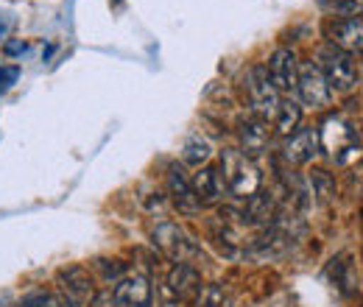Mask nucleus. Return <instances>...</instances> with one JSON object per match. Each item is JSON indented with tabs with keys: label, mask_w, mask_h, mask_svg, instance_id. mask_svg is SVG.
Returning a JSON list of instances; mask_svg holds the SVG:
<instances>
[{
	"label": "nucleus",
	"mask_w": 363,
	"mask_h": 307,
	"mask_svg": "<svg viewBox=\"0 0 363 307\" xmlns=\"http://www.w3.org/2000/svg\"><path fill=\"white\" fill-rule=\"evenodd\" d=\"M299 123H302V104L296 98H282L279 101V109L274 115V129H277V134L288 137V134H294L299 129Z\"/></svg>",
	"instance_id": "nucleus-16"
},
{
	"label": "nucleus",
	"mask_w": 363,
	"mask_h": 307,
	"mask_svg": "<svg viewBox=\"0 0 363 307\" xmlns=\"http://www.w3.org/2000/svg\"><path fill=\"white\" fill-rule=\"evenodd\" d=\"M296 92H299V104H305L311 109H327L333 104V89L327 84L324 73L318 70V65H313V62H299Z\"/></svg>",
	"instance_id": "nucleus-6"
},
{
	"label": "nucleus",
	"mask_w": 363,
	"mask_h": 307,
	"mask_svg": "<svg viewBox=\"0 0 363 307\" xmlns=\"http://www.w3.org/2000/svg\"><path fill=\"white\" fill-rule=\"evenodd\" d=\"M9 34V20L6 17H0V43H3V37Z\"/></svg>",
	"instance_id": "nucleus-25"
},
{
	"label": "nucleus",
	"mask_w": 363,
	"mask_h": 307,
	"mask_svg": "<svg viewBox=\"0 0 363 307\" xmlns=\"http://www.w3.org/2000/svg\"><path fill=\"white\" fill-rule=\"evenodd\" d=\"M308 182H311V193L316 196L318 201H330L335 196V184H333V179L324 171H313V174L308 176Z\"/></svg>",
	"instance_id": "nucleus-19"
},
{
	"label": "nucleus",
	"mask_w": 363,
	"mask_h": 307,
	"mask_svg": "<svg viewBox=\"0 0 363 307\" xmlns=\"http://www.w3.org/2000/svg\"><path fill=\"white\" fill-rule=\"evenodd\" d=\"M59 291L67 302H73L76 307H84L92 299V277L87 274V268L82 265H67L56 274Z\"/></svg>",
	"instance_id": "nucleus-11"
},
{
	"label": "nucleus",
	"mask_w": 363,
	"mask_h": 307,
	"mask_svg": "<svg viewBox=\"0 0 363 307\" xmlns=\"http://www.w3.org/2000/svg\"><path fill=\"white\" fill-rule=\"evenodd\" d=\"M243 84H246V95H249L252 115L260 118V121H266V123L274 121V115H277L282 98H279V89L274 87L266 65H255V67H249Z\"/></svg>",
	"instance_id": "nucleus-4"
},
{
	"label": "nucleus",
	"mask_w": 363,
	"mask_h": 307,
	"mask_svg": "<svg viewBox=\"0 0 363 307\" xmlns=\"http://www.w3.org/2000/svg\"><path fill=\"white\" fill-rule=\"evenodd\" d=\"M190 187H193V193H196L199 207H213V204H218V201L224 199V193H227V184H224V179H221V171L213 168V165L196 168V174L190 176Z\"/></svg>",
	"instance_id": "nucleus-12"
},
{
	"label": "nucleus",
	"mask_w": 363,
	"mask_h": 307,
	"mask_svg": "<svg viewBox=\"0 0 363 307\" xmlns=\"http://www.w3.org/2000/svg\"><path fill=\"white\" fill-rule=\"evenodd\" d=\"M26 48H28V45L23 43V40H20V43H6V53H9V56H17V53H23Z\"/></svg>",
	"instance_id": "nucleus-24"
},
{
	"label": "nucleus",
	"mask_w": 363,
	"mask_h": 307,
	"mask_svg": "<svg viewBox=\"0 0 363 307\" xmlns=\"http://www.w3.org/2000/svg\"><path fill=\"white\" fill-rule=\"evenodd\" d=\"M165 184H168V196L174 201V207L179 213H199V201H196V193L190 187V179L182 171L179 165H171L168 168V176H165Z\"/></svg>",
	"instance_id": "nucleus-15"
},
{
	"label": "nucleus",
	"mask_w": 363,
	"mask_h": 307,
	"mask_svg": "<svg viewBox=\"0 0 363 307\" xmlns=\"http://www.w3.org/2000/svg\"><path fill=\"white\" fill-rule=\"evenodd\" d=\"M327 40L333 48L350 53V56H361L363 53V20L361 17H344V20H330L324 28Z\"/></svg>",
	"instance_id": "nucleus-8"
},
{
	"label": "nucleus",
	"mask_w": 363,
	"mask_h": 307,
	"mask_svg": "<svg viewBox=\"0 0 363 307\" xmlns=\"http://www.w3.org/2000/svg\"><path fill=\"white\" fill-rule=\"evenodd\" d=\"M45 307H76L73 302H67L65 296H48Z\"/></svg>",
	"instance_id": "nucleus-23"
},
{
	"label": "nucleus",
	"mask_w": 363,
	"mask_h": 307,
	"mask_svg": "<svg viewBox=\"0 0 363 307\" xmlns=\"http://www.w3.org/2000/svg\"><path fill=\"white\" fill-rule=\"evenodd\" d=\"M154 238V246L174 263H187V265H196V260H201V246L187 235V229L174 223V221H162L154 226L151 232Z\"/></svg>",
	"instance_id": "nucleus-3"
},
{
	"label": "nucleus",
	"mask_w": 363,
	"mask_h": 307,
	"mask_svg": "<svg viewBox=\"0 0 363 307\" xmlns=\"http://www.w3.org/2000/svg\"><path fill=\"white\" fill-rule=\"evenodd\" d=\"M318 151H321L318 148V129H313V126L296 129L282 143V160L288 165H311L318 157Z\"/></svg>",
	"instance_id": "nucleus-9"
},
{
	"label": "nucleus",
	"mask_w": 363,
	"mask_h": 307,
	"mask_svg": "<svg viewBox=\"0 0 363 307\" xmlns=\"http://www.w3.org/2000/svg\"><path fill=\"white\" fill-rule=\"evenodd\" d=\"M269 76H272L274 87L282 92H296V79H299V56L291 48H277L269 56L266 65Z\"/></svg>",
	"instance_id": "nucleus-10"
},
{
	"label": "nucleus",
	"mask_w": 363,
	"mask_h": 307,
	"mask_svg": "<svg viewBox=\"0 0 363 307\" xmlns=\"http://www.w3.org/2000/svg\"><path fill=\"white\" fill-rule=\"evenodd\" d=\"M45 302H48L45 294H31V296H26L17 307H45Z\"/></svg>",
	"instance_id": "nucleus-22"
},
{
	"label": "nucleus",
	"mask_w": 363,
	"mask_h": 307,
	"mask_svg": "<svg viewBox=\"0 0 363 307\" xmlns=\"http://www.w3.org/2000/svg\"><path fill=\"white\" fill-rule=\"evenodd\" d=\"M238 137H240V151L249 157V160H260L266 151H269V143H272V134H269V123L249 115L240 121V129H238Z\"/></svg>",
	"instance_id": "nucleus-13"
},
{
	"label": "nucleus",
	"mask_w": 363,
	"mask_h": 307,
	"mask_svg": "<svg viewBox=\"0 0 363 307\" xmlns=\"http://www.w3.org/2000/svg\"><path fill=\"white\" fill-rule=\"evenodd\" d=\"M20 79V67L17 65H0V95L6 89H11Z\"/></svg>",
	"instance_id": "nucleus-21"
},
{
	"label": "nucleus",
	"mask_w": 363,
	"mask_h": 307,
	"mask_svg": "<svg viewBox=\"0 0 363 307\" xmlns=\"http://www.w3.org/2000/svg\"><path fill=\"white\" fill-rule=\"evenodd\" d=\"M318 70L324 73L327 84L333 92H350L358 84V65L350 53L333 48V45H324L318 50Z\"/></svg>",
	"instance_id": "nucleus-5"
},
{
	"label": "nucleus",
	"mask_w": 363,
	"mask_h": 307,
	"mask_svg": "<svg viewBox=\"0 0 363 307\" xmlns=\"http://www.w3.org/2000/svg\"><path fill=\"white\" fill-rule=\"evenodd\" d=\"M318 148H321L333 162L344 165V162H350V157L358 154V132H355V126H352L347 118L333 115V118H327V121L321 123V129H318Z\"/></svg>",
	"instance_id": "nucleus-2"
},
{
	"label": "nucleus",
	"mask_w": 363,
	"mask_h": 307,
	"mask_svg": "<svg viewBox=\"0 0 363 307\" xmlns=\"http://www.w3.org/2000/svg\"><path fill=\"white\" fill-rule=\"evenodd\" d=\"M168 294H174L179 302H190L193 294L201 288V274L196 265H187V263H174V268L168 271L165 277V285H162Z\"/></svg>",
	"instance_id": "nucleus-14"
},
{
	"label": "nucleus",
	"mask_w": 363,
	"mask_h": 307,
	"mask_svg": "<svg viewBox=\"0 0 363 307\" xmlns=\"http://www.w3.org/2000/svg\"><path fill=\"white\" fill-rule=\"evenodd\" d=\"M210 157H213V145H210L207 137H201V134H190V137L184 140V145H182V162H184V165H196V168H201Z\"/></svg>",
	"instance_id": "nucleus-17"
},
{
	"label": "nucleus",
	"mask_w": 363,
	"mask_h": 307,
	"mask_svg": "<svg viewBox=\"0 0 363 307\" xmlns=\"http://www.w3.org/2000/svg\"><path fill=\"white\" fill-rule=\"evenodd\" d=\"M187 307H229V296L224 285L218 282H201V288L193 294Z\"/></svg>",
	"instance_id": "nucleus-18"
},
{
	"label": "nucleus",
	"mask_w": 363,
	"mask_h": 307,
	"mask_svg": "<svg viewBox=\"0 0 363 307\" xmlns=\"http://www.w3.org/2000/svg\"><path fill=\"white\" fill-rule=\"evenodd\" d=\"M321 6L341 17H358L363 11V0H321Z\"/></svg>",
	"instance_id": "nucleus-20"
},
{
	"label": "nucleus",
	"mask_w": 363,
	"mask_h": 307,
	"mask_svg": "<svg viewBox=\"0 0 363 307\" xmlns=\"http://www.w3.org/2000/svg\"><path fill=\"white\" fill-rule=\"evenodd\" d=\"M115 307H151L154 305V288L145 274H123L115 288L109 291Z\"/></svg>",
	"instance_id": "nucleus-7"
},
{
	"label": "nucleus",
	"mask_w": 363,
	"mask_h": 307,
	"mask_svg": "<svg viewBox=\"0 0 363 307\" xmlns=\"http://www.w3.org/2000/svg\"><path fill=\"white\" fill-rule=\"evenodd\" d=\"M218 171H221V179L227 184V190L235 199H240V201H249L263 187L260 168L240 148H224L221 151V168Z\"/></svg>",
	"instance_id": "nucleus-1"
}]
</instances>
